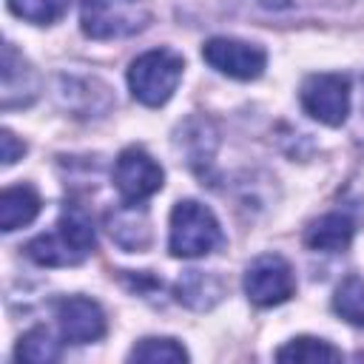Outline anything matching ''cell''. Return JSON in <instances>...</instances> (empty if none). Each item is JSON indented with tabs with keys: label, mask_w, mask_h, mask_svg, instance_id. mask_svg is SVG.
<instances>
[{
	"label": "cell",
	"mask_w": 364,
	"mask_h": 364,
	"mask_svg": "<svg viewBox=\"0 0 364 364\" xmlns=\"http://www.w3.org/2000/svg\"><path fill=\"white\" fill-rule=\"evenodd\" d=\"M358 136L364 139V94H361V117H358Z\"/></svg>",
	"instance_id": "21"
},
{
	"label": "cell",
	"mask_w": 364,
	"mask_h": 364,
	"mask_svg": "<svg viewBox=\"0 0 364 364\" xmlns=\"http://www.w3.org/2000/svg\"><path fill=\"white\" fill-rule=\"evenodd\" d=\"M296 279L293 267L279 253L256 256L245 270V293L256 307H273L293 296Z\"/></svg>",
	"instance_id": "5"
},
{
	"label": "cell",
	"mask_w": 364,
	"mask_h": 364,
	"mask_svg": "<svg viewBox=\"0 0 364 364\" xmlns=\"http://www.w3.org/2000/svg\"><path fill=\"white\" fill-rule=\"evenodd\" d=\"M202 57L210 68L233 80H256L267 63L264 48L245 40H233V37H210L202 46Z\"/></svg>",
	"instance_id": "8"
},
{
	"label": "cell",
	"mask_w": 364,
	"mask_h": 364,
	"mask_svg": "<svg viewBox=\"0 0 364 364\" xmlns=\"http://www.w3.org/2000/svg\"><path fill=\"white\" fill-rule=\"evenodd\" d=\"M40 213V196L31 185H11L0 193V228L6 233L34 222Z\"/></svg>",
	"instance_id": "14"
},
{
	"label": "cell",
	"mask_w": 364,
	"mask_h": 364,
	"mask_svg": "<svg viewBox=\"0 0 364 364\" xmlns=\"http://www.w3.org/2000/svg\"><path fill=\"white\" fill-rule=\"evenodd\" d=\"M225 296V282L216 273L185 270L176 282V299L191 310H210Z\"/></svg>",
	"instance_id": "13"
},
{
	"label": "cell",
	"mask_w": 364,
	"mask_h": 364,
	"mask_svg": "<svg viewBox=\"0 0 364 364\" xmlns=\"http://www.w3.org/2000/svg\"><path fill=\"white\" fill-rule=\"evenodd\" d=\"M299 100L313 119L336 128L350 114V80L344 74H310L301 82Z\"/></svg>",
	"instance_id": "6"
},
{
	"label": "cell",
	"mask_w": 364,
	"mask_h": 364,
	"mask_svg": "<svg viewBox=\"0 0 364 364\" xmlns=\"http://www.w3.org/2000/svg\"><path fill=\"white\" fill-rule=\"evenodd\" d=\"M0 145H3V165H14L23 156V151H26V145L17 142V136L11 131H3L0 134Z\"/></svg>",
	"instance_id": "20"
},
{
	"label": "cell",
	"mask_w": 364,
	"mask_h": 364,
	"mask_svg": "<svg viewBox=\"0 0 364 364\" xmlns=\"http://www.w3.org/2000/svg\"><path fill=\"white\" fill-rule=\"evenodd\" d=\"M131 361H188V353L176 338H142L134 344Z\"/></svg>",
	"instance_id": "19"
},
{
	"label": "cell",
	"mask_w": 364,
	"mask_h": 364,
	"mask_svg": "<svg viewBox=\"0 0 364 364\" xmlns=\"http://www.w3.org/2000/svg\"><path fill=\"white\" fill-rule=\"evenodd\" d=\"M279 361H338L341 350H336L330 341L324 338H313V336H299L293 341H287L284 347L276 350Z\"/></svg>",
	"instance_id": "15"
},
{
	"label": "cell",
	"mask_w": 364,
	"mask_h": 364,
	"mask_svg": "<svg viewBox=\"0 0 364 364\" xmlns=\"http://www.w3.org/2000/svg\"><path fill=\"white\" fill-rule=\"evenodd\" d=\"M355 225L347 213H324L318 216L307 230H304V245L313 250H324V253H338L347 250V245L353 242Z\"/></svg>",
	"instance_id": "12"
},
{
	"label": "cell",
	"mask_w": 364,
	"mask_h": 364,
	"mask_svg": "<svg viewBox=\"0 0 364 364\" xmlns=\"http://www.w3.org/2000/svg\"><path fill=\"white\" fill-rule=\"evenodd\" d=\"M225 245L222 228L210 208H205L196 199H182L171 210V230H168V247L179 259H196L219 250Z\"/></svg>",
	"instance_id": "2"
},
{
	"label": "cell",
	"mask_w": 364,
	"mask_h": 364,
	"mask_svg": "<svg viewBox=\"0 0 364 364\" xmlns=\"http://www.w3.org/2000/svg\"><path fill=\"white\" fill-rule=\"evenodd\" d=\"M80 23L91 40L131 37L151 23V3L148 0H82Z\"/></svg>",
	"instance_id": "4"
},
{
	"label": "cell",
	"mask_w": 364,
	"mask_h": 364,
	"mask_svg": "<svg viewBox=\"0 0 364 364\" xmlns=\"http://www.w3.org/2000/svg\"><path fill=\"white\" fill-rule=\"evenodd\" d=\"M9 9L20 20L46 26V23H54V20H60L65 14L68 0H9Z\"/></svg>",
	"instance_id": "18"
},
{
	"label": "cell",
	"mask_w": 364,
	"mask_h": 364,
	"mask_svg": "<svg viewBox=\"0 0 364 364\" xmlns=\"http://www.w3.org/2000/svg\"><path fill=\"white\" fill-rule=\"evenodd\" d=\"M60 333L71 344H91L105 336V313L88 296H65L54 304Z\"/></svg>",
	"instance_id": "9"
},
{
	"label": "cell",
	"mask_w": 364,
	"mask_h": 364,
	"mask_svg": "<svg viewBox=\"0 0 364 364\" xmlns=\"http://www.w3.org/2000/svg\"><path fill=\"white\" fill-rule=\"evenodd\" d=\"M94 247H97V236L91 216L82 208L71 205L63 208L54 233H43L26 245V256L43 267H68V264H80Z\"/></svg>",
	"instance_id": "1"
},
{
	"label": "cell",
	"mask_w": 364,
	"mask_h": 364,
	"mask_svg": "<svg viewBox=\"0 0 364 364\" xmlns=\"http://www.w3.org/2000/svg\"><path fill=\"white\" fill-rule=\"evenodd\" d=\"M182 57L171 48H151L139 54L128 68V85L142 105H165L182 80Z\"/></svg>",
	"instance_id": "3"
},
{
	"label": "cell",
	"mask_w": 364,
	"mask_h": 364,
	"mask_svg": "<svg viewBox=\"0 0 364 364\" xmlns=\"http://www.w3.org/2000/svg\"><path fill=\"white\" fill-rule=\"evenodd\" d=\"M37 97V74L11 43L3 46V108L28 105Z\"/></svg>",
	"instance_id": "10"
},
{
	"label": "cell",
	"mask_w": 364,
	"mask_h": 364,
	"mask_svg": "<svg viewBox=\"0 0 364 364\" xmlns=\"http://www.w3.org/2000/svg\"><path fill=\"white\" fill-rule=\"evenodd\" d=\"M333 310L344 321L364 327V279L361 276H347L338 284V290L333 296Z\"/></svg>",
	"instance_id": "17"
},
{
	"label": "cell",
	"mask_w": 364,
	"mask_h": 364,
	"mask_svg": "<svg viewBox=\"0 0 364 364\" xmlns=\"http://www.w3.org/2000/svg\"><path fill=\"white\" fill-rule=\"evenodd\" d=\"M105 225H108V233L111 239L128 250V253H142L151 242V225H148V213L136 205H122L117 208L114 213L105 216Z\"/></svg>",
	"instance_id": "11"
},
{
	"label": "cell",
	"mask_w": 364,
	"mask_h": 364,
	"mask_svg": "<svg viewBox=\"0 0 364 364\" xmlns=\"http://www.w3.org/2000/svg\"><path fill=\"white\" fill-rule=\"evenodd\" d=\"M14 355L20 361H31V364H51L60 358V344L51 338V333L46 327H31L26 336H20Z\"/></svg>",
	"instance_id": "16"
},
{
	"label": "cell",
	"mask_w": 364,
	"mask_h": 364,
	"mask_svg": "<svg viewBox=\"0 0 364 364\" xmlns=\"http://www.w3.org/2000/svg\"><path fill=\"white\" fill-rule=\"evenodd\" d=\"M162 179H165V173L156 165V159L136 145L125 148L114 162V185H117L122 202H128V205H139L148 196H154L162 188Z\"/></svg>",
	"instance_id": "7"
}]
</instances>
